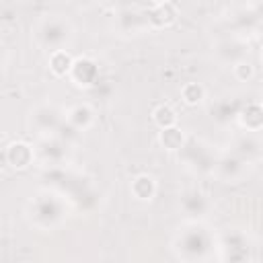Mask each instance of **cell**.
Wrapping results in <instances>:
<instances>
[{
  "label": "cell",
  "instance_id": "1",
  "mask_svg": "<svg viewBox=\"0 0 263 263\" xmlns=\"http://www.w3.org/2000/svg\"><path fill=\"white\" fill-rule=\"evenodd\" d=\"M214 238L205 226L191 222L175 238V251L185 261H203L214 251Z\"/></svg>",
  "mask_w": 263,
  "mask_h": 263
},
{
  "label": "cell",
  "instance_id": "2",
  "mask_svg": "<svg viewBox=\"0 0 263 263\" xmlns=\"http://www.w3.org/2000/svg\"><path fill=\"white\" fill-rule=\"evenodd\" d=\"M27 216L33 226H37L41 230H49V228H55L58 224H62V220L66 218V208L60 197H55L51 193H39L29 201Z\"/></svg>",
  "mask_w": 263,
  "mask_h": 263
},
{
  "label": "cell",
  "instance_id": "3",
  "mask_svg": "<svg viewBox=\"0 0 263 263\" xmlns=\"http://www.w3.org/2000/svg\"><path fill=\"white\" fill-rule=\"evenodd\" d=\"M37 37H39L41 45L49 47V51L62 49L66 45V41L72 37V27L68 21H64L60 16H49V18H43L39 23Z\"/></svg>",
  "mask_w": 263,
  "mask_h": 263
},
{
  "label": "cell",
  "instance_id": "4",
  "mask_svg": "<svg viewBox=\"0 0 263 263\" xmlns=\"http://www.w3.org/2000/svg\"><path fill=\"white\" fill-rule=\"evenodd\" d=\"M68 78L78 88H92L99 84V64L88 55L74 58V64H72Z\"/></svg>",
  "mask_w": 263,
  "mask_h": 263
},
{
  "label": "cell",
  "instance_id": "5",
  "mask_svg": "<svg viewBox=\"0 0 263 263\" xmlns=\"http://www.w3.org/2000/svg\"><path fill=\"white\" fill-rule=\"evenodd\" d=\"M214 55L216 60H220L222 64H236L240 60H247L249 55V43L240 37H226V39H220L216 45H214Z\"/></svg>",
  "mask_w": 263,
  "mask_h": 263
},
{
  "label": "cell",
  "instance_id": "6",
  "mask_svg": "<svg viewBox=\"0 0 263 263\" xmlns=\"http://www.w3.org/2000/svg\"><path fill=\"white\" fill-rule=\"evenodd\" d=\"M35 160V148L29 142L14 140L4 148V162L12 171H25Z\"/></svg>",
  "mask_w": 263,
  "mask_h": 263
},
{
  "label": "cell",
  "instance_id": "7",
  "mask_svg": "<svg viewBox=\"0 0 263 263\" xmlns=\"http://www.w3.org/2000/svg\"><path fill=\"white\" fill-rule=\"evenodd\" d=\"M214 173L224 183H238L247 173V162L238 158L234 152L224 154L220 160H214Z\"/></svg>",
  "mask_w": 263,
  "mask_h": 263
},
{
  "label": "cell",
  "instance_id": "8",
  "mask_svg": "<svg viewBox=\"0 0 263 263\" xmlns=\"http://www.w3.org/2000/svg\"><path fill=\"white\" fill-rule=\"evenodd\" d=\"M179 16V8L175 2L171 0H162V2H156L152 4V8L146 12V25L154 31L158 29H166L171 27Z\"/></svg>",
  "mask_w": 263,
  "mask_h": 263
},
{
  "label": "cell",
  "instance_id": "9",
  "mask_svg": "<svg viewBox=\"0 0 263 263\" xmlns=\"http://www.w3.org/2000/svg\"><path fill=\"white\" fill-rule=\"evenodd\" d=\"M220 259L224 261H240V259H247L249 257V240L242 232H228L224 234L222 242H220Z\"/></svg>",
  "mask_w": 263,
  "mask_h": 263
},
{
  "label": "cell",
  "instance_id": "10",
  "mask_svg": "<svg viewBox=\"0 0 263 263\" xmlns=\"http://www.w3.org/2000/svg\"><path fill=\"white\" fill-rule=\"evenodd\" d=\"M236 121L245 132H261L263 129V103L261 101H251L242 105L236 111Z\"/></svg>",
  "mask_w": 263,
  "mask_h": 263
},
{
  "label": "cell",
  "instance_id": "11",
  "mask_svg": "<svg viewBox=\"0 0 263 263\" xmlns=\"http://www.w3.org/2000/svg\"><path fill=\"white\" fill-rule=\"evenodd\" d=\"M60 111L51 105H41L35 111H31V125L39 132V134H49L55 132L60 125Z\"/></svg>",
  "mask_w": 263,
  "mask_h": 263
},
{
  "label": "cell",
  "instance_id": "12",
  "mask_svg": "<svg viewBox=\"0 0 263 263\" xmlns=\"http://www.w3.org/2000/svg\"><path fill=\"white\" fill-rule=\"evenodd\" d=\"M156 191H158V183L156 179L150 175V173H140L132 179L129 183V193L134 199L138 201H152L156 197Z\"/></svg>",
  "mask_w": 263,
  "mask_h": 263
},
{
  "label": "cell",
  "instance_id": "13",
  "mask_svg": "<svg viewBox=\"0 0 263 263\" xmlns=\"http://www.w3.org/2000/svg\"><path fill=\"white\" fill-rule=\"evenodd\" d=\"M238 158H242L247 164L255 162L261 154H263V146L261 142L253 136V132H245L236 142H234V150H232Z\"/></svg>",
  "mask_w": 263,
  "mask_h": 263
},
{
  "label": "cell",
  "instance_id": "14",
  "mask_svg": "<svg viewBox=\"0 0 263 263\" xmlns=\"http://www.w3.org/2000/svg\"><path fill=\"white\" fill-rule=\"evenodd\" d=\"M179 205H181V210H183L187 216H191V218H199V216H203V214L208 212V208H210L208 197H205L201 191H197V189H189V191H185V193L181 195Z\"/></svg>",
  "mask_w": 263,
  "mask_h": 263
},
{
  "label": "cell",
  "instance_id": "15",
  "mask_svg": "<svg viewBox=\"0 0 263 263\" xmlns=\"http://www.w3.org/2000/svg\"><path fill=\"white\" fill-rule=\"evenodd\" d=\"M66 121H68V125H70L72 129L84 132V129H88V127L92 125V121H95V111H92L88 105L78 103V105H74V107L68 109Z\"/></svg>",
  "mask_w": 263,
  "mask_h": 263
},
{
  "label": "cell",
  "instance_id": "16",
  "mask_svg": "<svg viewBox=\"0 0 263 263\" xmlns=\"http://www.w3.org/2000/svg\"><path fill=\"white\" fill-rule=\"evenodd\" d=\"M158 144L168 152H181L187 146V136L179 125L166 127L158 132Z\"/></svg>",
  "mask_w": 263,
  "mask_h": 263
},
{
  "label": "cell",
  "instance_id": "17",
  "mask_svg": "<svg viewBox=\"0 0 263 263\" xmlns=\"http://www.w3.org/2000/svg\"><path fill=\"white\" fill-rule=\"evenodd\" d=\"M72 64H74V55L68 51V49H53L49 51V60H47V66L51 70L53 76L62 78V76H68L70 70H72Z\"/></svg>",
  "mask_w": 263,
  "mask_h": 263
},
{
  "label": "cell",
  "instance_id": "18",
  "mask_svg": "<svg viewBox=\"0 0 263 263\" xmlns=\"http://www.w3.org/2000/svg\"><path fill=\"white\" fill-rule=\"evenodd\" d=\"M152 123H154L158 129L175 127V125L179 123V115H177V111H175L171 105L162 103V105H156V107L152 109Z\"/></svg>",
  "mask_w": 263,
  "mask_h": 263
},
{
  "label": "cell",
  "instance_id": "19",
  "mask_svg": "<svg viewBox=\"0 0 263 263\" xmlns=\"http://www.w3.org/2000/svg\"><path fill=\"white\" fill-rule=\"evenodd\" d=\"M205 99V86L201 82H187L181 86V101L187 107H195Z\"/></svg>",
  "mask_w": 263,
  "mask_h": 263
},
{
  "label": "cell",
  "instance_id": "20",
  "mask_svg": "<svg viewBox=\"0 0 263 263\" xmlns=\"http://www.w3.org/2000/svg\"><path fill=\"white\" fill-rule=\"evenodd\" d=\"M232 76L238 82H249L255 78V66L249 60H240V62L232 64Z\"/></svg>",
  "mask_w": 263,
  "mask_h": 263
},
{
  "label": "cell",
  "instance_id": "21",
  "mask_svg": "<svg viewBox=\"0 0 263 263\" xmlns=\"http://www.w3.org/2000/svg\"><path fill=\"white\" fill-rule=\"evenodd\" d=\"M259 60H261V66H263V49H261V53H259Z\"/></svg>",
  "mask_w": 263,
  "mask_h": 263
},
{
  "label": "cell",
  "instance_id": "22",
  "mask_svg": "<svg viewBox=\"0 0 263 263\" xmlns=\"http://www.w3.org/2000/svg\"><path fill=\"white\" fill-rule=\"evenodd\" d=\"M150 2H152V4H156V2H162V0H150Z\"/></svg>",
  "mask_w": 263,
  "mask_h": 263
}]
</instances>
